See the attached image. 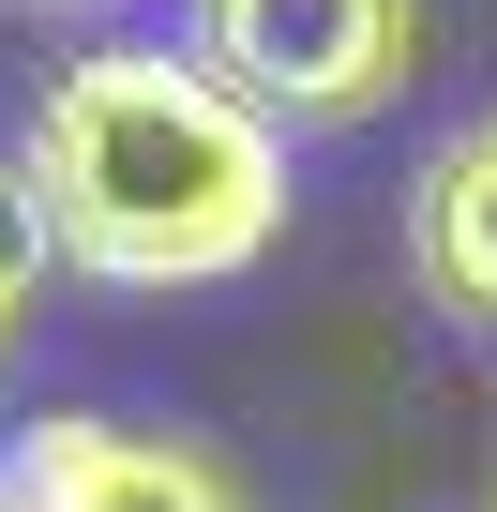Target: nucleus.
I'll return each mask as SVG.
<instances>
[{"mask_svg": "<svg viewBox=\"0 0 497 512\" xmlns=\"http://www.w3.org/2000/svg\"><path fill=\"white\" fill-rule=\"evenodd\" d=\"M181 46L272 136H362L422 76V0H181Z\"/></svg>", "mask_w": 497, "mask_h": 512, "instance_id": "2", "label": "nucleus"}, {"mask_svg": "<svg viewBox=\"0 0 497 512\" xmlns=\"http://www.w3.org/2000/svg\"><path fill=\"white\" fill-rule=\"evenodd\" d=\"M31 302H46V211H31L16 151H0V377H16V347H31Z\"/></svg>", "mask_w": 497, "mask_h": 512, "instance_id": "5", "label": "nucleus"}, {"mask_svg": "<svg viewBox=\"0 0 497 512\" xmlns=\"http://www.w3.org/2000/svg\"><path fill=\"white\" fill-rule=\"evenodd\" d=\"M0 512H257V482H241L211 437L46 407V422L0 437Z\"/></svg>", "mask_w": 497, "mask_h": 512, "instance_id": "3", "label": "nucleus"}, {"mask_svg": "<svg viewBox=\"0 0 497 512\" xmlns=\"http://www.w3.org/2000/svg\"><path fill=\"white\" fill-rule=\"evenodd\" d=\"M16 181L91 287H226L287 241V136L196 46H91L31 91Z\"/></svg>", "mask_w": 497, "mask_h": 512, "instance_id": "1", "label": "nucleus"}, {"mask_svg": "<svg viewBox=\"0 0 497 512\" xmlns=\"http://www.w3.org/2000/svg\"><path fill=\"white\" fill-rule=\"evenodd\" d=\"M407 272H422L437 317L497 332V106L422 151V181H407Z\"/></svg>", "mask_w": 497, "mask_h": 512, "instance_id": "4", "label": "nucleus"}]
</instances>
